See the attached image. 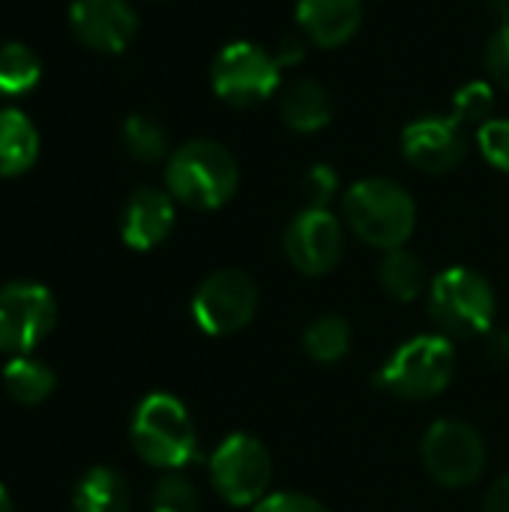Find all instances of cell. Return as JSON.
<instances>
[{
  "label": "cell",
  "mask_w": 509,
  "mask_h": 512,
  "mask_svg": "<svg viewBox=\"0 0 509 512\" xmlns=\"http://www.w3.org/2000/svg\"><path fill=\"white\" fill-rule=\"evenodd\" d=\"M303 351L315 363H339L351 351V327L339 315H321L315 318L303 333Z\"/></svg>",
  "instance_id": "44dd1931"
},
{
  "label": "cell",
  "mask_w": 509,
  "mask_h": 512,
  "mask_svg": "<svg viewBox=\"0 0 509 512\" xmlns=\"http://www.w3.org/2000/svg\"><path fill=\"white\" fill-rule=\"evenodd\" d=\"M483 512H509V477L498 480L489 495H486V504H483Z\"/></svg>",
  "instance_id": "4dcf8cb0"
},
{
  "label": "cell",
  "mask_w": 509,
  "mask_h": 512,
  "mask_svg": "<svg viewBox=\"0 0 509 512\" xmlns=\"http://www.w3.org/2000/svg\"><path fill=\"white\" fill-rule=\"evenodd\" d=\"M282 117L294 132H318L333 120V102L318 81L300 78L282 93Z\"/></svg>",
  "instance_id": "e0dca14e"
},
{
  "label": "cell",
  "mask_w": 509,
  "mask_h": 512,
  "mask_svg": "<svg viewBox=\"0 0 509 512\" xmlns=\"http://www.w3.org/2000/svg\"><path fill=\"white\" fill-rule=\"evenodd\" d=\"M429 312L447 339H474L492 330L498 300L480 273L450 267L429 285Z\"/></svg>",
  "instance_id": "277c9868"
},
{
  "label": "cell",
  "mask_w": 509,
  "mask_h": 512,
  "mask_svg": "<svg viewBox=\"0 0 509 512\" xmlns=\"http://www.w3.org/2000/svg\"><path fill=\"white\" fill-rule=\"evenodd\" d=\"M39 156V132L18 108L0 111V177H18Z\"/></svg>",
  "instance_id": "2e32d148"
},
{
  "label": "cell",
  "mask_w": 509,
  "mask_h": 512,
  "mask_svg": "<svg viewBox=\"0 0 509 512\" xmlns=\"http://www.w3.org/2000/svg\"><path fill=\"white\" fill-rule=\"evenodd\" d=\"M420 453L429 477L447 489L474 486L486 471V444L477 429L462 420H438L429 426Z\"/></svg>",
  "instance_id": "ba28073f"
},
{
  "label": "cell",
  "mask_w": 509,
  "mask_h": 512,
  "mask_svg": "<svg viewBox=\"0 0 509 512\" xmlns=\"http://www.w3.org/2000/svg\"><path fill=\"white\" fill-rule=\"evenodd\" d=\"M174 228V198L162 189L141 186L135 189L120 213V237L135 252H150Z\"/></svg>",
  "instance_id": "5bb4252c"
},
{
  "label": "cell",
  "mask_w": 509,
  "mask_h": 512,
  "mask_svg": "<svg viewBox=\"0 0 509 512\" xmlns=\"http://www.w3.org/2000/svg\"><path fill=\"white\" fill-rule=\"evenodd\" d=\"M153 512H198V492L195 486L180 474H165L150 495Z\"/></svg>",
  "instance_id": "d4e9b609"
},
{
  "label": "cell",
  "mask_w": 509,
  "mask_h": 512,
  "mask_svg": "<svg viewBox=\"0 0 509 512\" xmlns=\"http://www.w3.org/2000/svg\"><path fill=\"white\" fill-rule=\"evenodd\" d=\"M378 282H381L384 294L393 297L396 303H411L426 291L429 276H426V264L402 246V249H390L384 255V261L378 267Z\"/></svg>",
  "instance_id": "ffe728a7"
},
{
  "label": "cell",
  "mask_w": 509,
  "mask_h": 512,
  "mask_svg": "<svg viewBox=\"0 0 509 512\" xmlns=\"http://www.w3.org/2000/svg\"><path fill=\"white\" fill-rule=\"evenodd\" d=\"M495 111V87L489 81H468L453 96V120L462 126H486Z\"/></svg>",
  "instance_id": "cb8c5ba5"
},
{
  "label": "cell",
  "mask_w": 509,
  "mask_h": 512,
  "mask_svg": "<svg viewBox=\"0 0 509 512\" xmlns=\"http://www.w3.org/2000/svg\"><path fill=\"white\" fill-rule=\"evenodd\" d=\"M405 159L426 174H447L468 156V138L453 117H420L402 132Z\"/></svg>",
  "instance_id": "7c38bea8"
},
{
  "label": "cell",
  "mask_w": 509,
  "mask_h": 512,
  "mask_svg": "<svg viewBox=\"0 0 509 512\" xmlns=\"http://www.w3.org/2000/svg\"><path fill=\"white\" fill-rule=\"evenodd\" d=\"M282 246H285L288 261L303 276H324L342 261L345 237H342L339 219L330 210L306 207L288 222Z\"/></svg>",
  "instance_id": "8fae6325"
},
{
  "label": "cell",
  "mask_w": 509,
  "mask_h": 512,
  "mask_svg": "<svg viewBox=\"0 0 509 512\" xmlns=\"http://www.w3.org/2000/svg\"><path fill=\"white\" fill-rule=\"evenodd\" d=\"M42 75V63L33 48L24 42H3L0 45V93L21 96L27 93Z\"/></svg>",
  "instance_id": "7402d4cb"
},
{
  "label": "cell",
  "mask_w": 509,
  "mask_h": 512,
  "mask_svg": "<svg viewBox=\"0 0 509 512\" xmlns=\"http://www.w3.org/2000/svg\"><path fill=\"white\" fill-rule=\"evenodd\" d=\"M72 33L99 54H120L138 33V15L126 0H72Z\"/></svg>",
  "instance_id": "4fadbf2b"
},
{
  "label": "cell",
  "mask_w": 509,
  "mask_h": 512,
  "mask_svg": "<svg viewBox=\"0 0 509 512\" xmlns=\"http://www.w3.org/2000/svg\"><path fill=\"white\" fill-rule=\"evenodd\" d=\"M255 512H330L324 504H318L309 495L300 492H279V495H267Z\"/></svg>",
  "instance_id": "f1b7e54d"
},
{
  "label": "cell",
  "mask_w": 509,
  "mask_h": 512,
  "mask_svg": "<svg viewBox=\"0 0 509 512\" xmlns=\"http://www.w3.org/2000/svg\"><path fill=\"white\" fill-rule=\"evenodd\" d=\"M345 222L351 231L375 249H402L417 225V204L411 192L384 177L354 183L342 198Z\"/></svg>",
  "instance_id": "7a4b0ae2"
},
{
  "label": "cell",
  "mask_w": 509,
  "mask_h": 512,
  "mask_svg": "<svg viewBox=\"0 0 509 512\" xmlns=\"http://www.w3.org/2000/svg\"><path fill=\"white\" fill-rule=\"evenodd\" d=\"M54 372L48 369V363L24 354V357H12L6 366H3V387L9 393L12 402L18 405H42L51 393H54Z\"/></svg>",
  "instance_id": "d6986e66"
},
{
  "label": "cell",
  "mask_w": 509,
  "mask_h": 512,
  "mask_svg": "<svg viewBox=\"0 0 509 512\" xmlns=\"http://www.w3.org/2000/svg\"><path fill=\"white\" fill-rule=\"evenodd\" d=\"M132 492L111 468H90L72 495V512H129Z\"/></svg>",
  "instance_id": "ac0fdd59"
},
{
  "label": "cell",
  "mask_w": 509,
  "mask_h": 512,
  "mask_svg": "<svg viewBox=\"0 0 509 512\" xmlns=\"http://www.w3.org/2000/svg\"><path fill=\"white\" fill-rule=\"evenodd\" d=\"M456 372V351L447 336H417L393 351V357L378 369V387L408 399L426 402L441 396Z\"/></svg>",
  "instance_id": "5b68a950"
},
{
  "label": "cell",
  "mask_w": 509,
  "mask_h": 512,
  "mask_svg": "<svg viewBox=\"0 0 509 512\" xmlns=\"http://www.w3.org/2000/svg\"><path fill=\"white\" fill-rule=\"evenodd\" d=\"M213 93L234 105L249 108L270 99L282 84V63L276 54L264 51L255 42H228L210 66Z\"/></svg>",
  "instance_id": "8992f818"
},
{
  "label": "cell",
  "mask_w": 509,
  "mask_h": 512,
  "mask_svg": "<svg viewBox=\"0 0 509 512\" xmlns=\"http://www.w3.org/2000/svg\"><path fill=\"white\" fill-rule=\"evenodd\" d=\"M486 69L498 87L509 90V21H504L486 45Z\"/></svg>",
  "instance_id": "83f0119b"
},
{
  "label": "cell",
  "mask_w": 509,
  "mask_h": 512,
  "mask_svg": "<svg viewBox=\"0 0 509 512\" xmlns=\"http://www.w3.org/2000/svg\"><path fill=\"white\" fill-rule=\"evenodd\" d=\"M297 21L315 45L339 48L360 30L363 0H297Z\"/></svg>",
  "instance_id": "9a60e30c"
},
{
  "label": "cell",
  "mask_w": 509,
  "mask_h": 512,
  "mask_svg": "<svg viewBox=\"0 0 509 512\" xmlns=\"http://www.w3.org/2000/svg\"><path fill=\"white\" fill-rule=\"evenodd\" d=\"M486 354L492 363L498 366H509V330H501V333H492L489 342H486Z\"/></svg>",
  "instance_id": "1f68e13d"
},
{
  "label": "cell",
  "mask_w": 509,
  "mask_h": 512,
  "mask_svg": "<svg viewBox=\"0 0 509 512\" xmlns=\"http://www.w3.org/2000/svg\"><path fill=\"white\" fill-rule=\"evenodd\" d=\"M270 474L273 468L267 447L243 432L228 435L210 459L213 489L231 507H258L267 498Z\"/></svg>",
  "instance_id": "52a82bcc"
},
{
  "label": "cell",
  "mask_w": 509,
  "mask_h": 512,
  "mask_svg": "<svg viewBox=\"0 0 509 512\" xmlns=\"http://www.w3.org/2000/svg\"><path fill=\"white\" fill-rule=\"evenodd\" d=\"M240 171L228 147L210 138H195L177 147L165 165L168 195L192 210H216L237 192Z\"/></svg>",
  "instance_id": "6da1fadb"
},
{
  "label": "cell",
  "mask_w": 509,
  "mask_h": 512,
  "mask_svg": "<svg viewBox=\"0 0 509 512\" xmlns=\"http://www.w3.org/2000/svg\"><path fill=\"white\" fill-rule=\"evenodd\" d=\"M477 141L489 165L498 171H509V120H489L477 129Z\"/></svg>",
  "instance_id": "4316f807"
},
{
  "label": "cell",
  "mask_w": 509,
  "mask_h": 512,
  "mask_svg": "<svg viewBox=\"0 0 509 512\" xmlns=\"http://www.w3.org/2000/svg\"><path fill=\"white\" fill-rule=\"evenodd\" d=\"M303 54H306V45H303L297 36H285L282 45H279V51H276V60H279L282 69H285V66H297V63L303 60Z\"/></svg>",
  "instance_id": "f546056e"
},
{
  "label": "cell",
  "mask_w": 509,
  "mask_h": 512,
  "mask_svg": "<svg viewBox=\"0 0 509 512\" xmlns=\"http://www.w3.org/2000/svg\"><path fill=\"white\" fill-rule=\"evenodd\" d=\"M258 312V285L243 270H216L210 273L195 297L192 318L210 336L240 333Z\"/></svg>",
  "instance_id": "9c48e42d"
},
{
  "label": "cell",
  "mask_w": 509,
  "mask_h": 512,
  "mask_svg": "<svg viewBox=\"0 0 509 512\" xmlns=\"http://www.w3.org/2000/svg\"><path fill=\"white\" fill-rule=\"evenodd\" d=\"M135 453L162 471H180L198 456V432L186 405L171 393H150L132 414Z\"/></svg>",
  "instance_id": "3957f363"
},
{
  "label": "cell",
  "mask_w": 509,
  "mask_h": 512,
  "mask_svg": "<svg viewBox=\"0 0 509 512\" xmlns=\"http://www.w3.org/2000/svg\"><path fill=\"white\" fill-rule=\"evenodd\" d=\"M123 144L132 159L138 162H159L168 153L165 129L147 114H129L123 123Z\"/></svg>",
  "instance_id": "603a6c76"
},
{
  "label": "cell",
  "mask_w": 509,
  "mask_h": 512,
  "mask_svg": "<svg viewBox=\"0 0 509 512\" xmlns=\"http://www.w3.org/2000/svg\"><path fill=\"white\" fill-rule=\"evenodd\" d=\"M336 189H339V174L330 165H324V162L312 165L303 174V198H306V207L327 210L330 201L336 198Z\"/></svg>",
  "instance_id": "484cf974"
},
{
  "label": "cell",
  "mask_w": 509,
  "mask_h": 512,
  "mask_svg": "<svg viewBox=\"0 0 509 512\" xmlns=\"http://www.w3.org/2000/svg\"><path fill=\"white\" fill-rule=\"evenodd\" d=\"M0 512H12V501H9V495H6L3 486H0Z\"/></svg>",
  "instance_id": "d6a6232c"
},
{
  "label": "cell",
  "mask_w": 509,
  "mask_h": 512,
  "mask_svg": "<svg viewBox=\"0 0 509 512\" xmlns=\"http://www.w3.org/2000/svg\"><path fill=\"white\" fill-rule=\"evenodd\" d=\"M57 321V303L39 282H9L0 288V351L30 354Z\"/></svg>",
  "instance_id": "30bf717a"
}]
</instances>
